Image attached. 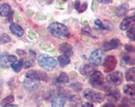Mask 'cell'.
<instances>
[{
    "instance_id": "5bb4252c",
    "label": "cell",
    "mask_w": 135,
    "mask_h": 107,
    "mask_svg": "<svg viewBox=\"0 0 135 107\" xmlns=\"http://www.w3.org/2000/svg\"><path fill=\"white\" fill-rule=\"evenodd\" d=\"M9 28H10V31L12 32V33L18 36V37H23L24 34V31L22 28V27H20L17 23H11Z\"/></svg>"
},
{
    "instance_id": "f1b7e54d",
    "label": "cell",
    "mask_w": 135,
    "mask_h": 107,
    "mask_svg": "<svg viewBox=\"0 0 135 107\" xmlns=\"http://www.w3.org/2000/svg\"><path fill=\"white\" fill-rule=\"evenodd\" d=\"M123 104H126L128 106H135V98H124Z\"/></svg>"
},
{
    "instance_id": "1f68e13d",
    "label": "cell",
    "mask_w": 135,
    "mask_h": 107,
    "mask_svg": "<svg viewBox=\"0 0 135 107\" xmlns=\"http://www.w3.org/2000/svg\"><path fill=\"white\" fill-rule=\"evenodd\" d=\"M125 49L127 50V52H135V48L133 46L130 44H126L125 45Z\"/></svg>"
},
{
    "instance_id": "277c9868",
    "label": "cell",
    "mask_w": 135,
    "mask_h": 107,
    "mask_svg": "<svg viewBox=\"0 0 135 107\" xmlns=\"http://www.w3.org/2000/svg\"><path fill=\"white\" fill-rule=\"evenodd\" d=\"M104 59V54L101 49H96L89 56V62L93 66H99L103 63Z\"/></svg>"
},
{
    "instance_id": "7a4b0ae2",
    "label": "cell",
    "mask_w": 135,
    "mask_h": 107,
    "mask_svg": "<svg viewBox=\"0 0 135 107\" xmlns=\"http://www.w3.org/2000/svg\"><path fill=\"white\" fill-rule=\"evenodd\" d=\"M38 62L41 67L47 71H51L56 67V60L47 54H40L38 57Z\"/></svg>"
},
{
    "instance_id": "836d02e7",
    "label": "cell",
    "mask_w": 135,
    "mask_h": 107,
    "mask_svg": "<svg viewBox=\"0 0 135 107\" xmlns=\"http://www.w3.org/2000/svg\"><path fill=\"white\" fill-rule=\"evenodd\" d=\"M23 65H24V67L26 68H28V67H33V61L27 60V61H25V62H23Z\"/></svg>"
},
{
    "instance_id": "8992f818",
    "label": "cell",
    "mask_w": 135,
    "mask_h": 107,
    "mask_svg": "<svg viewBox=\"0 0 135 107\" xmlns=\"http://www.w3.org/2000/svg\"><path fill=\"white\" fill-rule=\"evenodd\" d=\"M107 81L111 85H119L123 81V74L121 71H114V72L107 76Z\"/></svg>"
},
{
    "instance_id": "ba28073f",
    "label": "cell",
    "mask_w": 135,
    "mask_h": 107,
    "mask_svg": "<svg viewBox=\"0 0 135 107\" xmlns=\"http://www.w3.org/2000/svg\"><path fill=\"white\" fill-rule=\"evenodd\" d=\"M39 85V81L38 80H33L29 78H26L23 81V86L25 90L28 91H33L36 90Z\"/></svg>"
},
{
    "instance_id": "83f0119b",
    "label": "cell",
    "mask_w": 135,
    "mask_h": 107,
    "mask_svg": "<svg viewBox=\"0 0 135 107\" xmlns=\"http://www.w3.org/2000/svg\"><path fill=\"white\" fill-rule=\"evenodd\" d=\"M10 40H11V38L9 37V35H8L6 33H3L1 35V37H0V44L7 43L8 42H10Z\"/></svg>"
},
{
    "instance_id": "8fae6325",
    "label": "cell",
    "mask_w": 135,
    "mask_h": 107,
    "mask_svg": "<svg viewBox=\"0 0 135 107\" xmlns=\"http://www.w3.org/2000/svg\"><path fill=\"white\" fill-rule=\"evenodd\" d=\"M59 50L64 56H67V57H72L73 54H74V51H73L72 46L67 42L62 43L59 47Z\"/></svg>"
},
{
    "instance_id": "52a82bcc",
    "label": "cell",
    "mask_w": 135,
    "mask_h": 107,
    "mask_svg": "<svg viewBox=\"0 0 135 107\" xmlns=\"http://www.w3.org/2000/svg\"><path fill=\"white\" fill-rule=\"evenodd\" d=\"M117 59L113 56H108L103 62V69L105 72H111L117 66Z\"/></svg>"
},
{
    "instance_id": "d4e9b609",
    "label": "cell",
    "mask_w": 135,
    "mask_h": 107,
    "mask_svg": "<svg viewBox=\"0 0 135 107\" xmlns=\"http://www.w3.org/2000/svg\"><path fill=\"white\" fill-rule=\"evenodd\" d=\"M23 66V60H19V61H17L16 62H14L11 65L12 68L13 69L14 71H16V72H18V71H21L22 67Z\"/></svg>"
},
{
    "instance_id": "d6a6232c",
    "label": "cell",
    "mask_w": 135,
    "mask_h": 107,
    "mask_svg": "<svg viewBox=\"0 0 135 107\" xmlns=\"http://www.w3.org/2000/svg\"><path fill=\"white\" fill-rule=\"evenodd\" d=\"M87 7H88V3H84L82 5H80V7L79 8V9H78V11H79V13L84 12L85 10L87 9Z\"/></svg>"
},
{
    "instance_id": "7bdbcfd3",
    "label": "cell",
    "mask_w": 135,
    "mask_h": 107,
    "mask_svg": "<svg viewBox=\"0 0 135 107\" xmlns=\"http://www.w3.org/2000/svg\"><path fill=\"white\" fill-rule=\"evenodd\" d=\"M0 95H1V92H0Z\"/></svg>"
},
{
    "instance_id": "9a60e30c",
    "label": "cell",
    "mask_w": 135,
    "mask_h": 107,
    "mask_svg": "<svg viewBox=\"0 0 135 107\" xmlns=\"http://www.w3.org/2000/svg\"><path fill=\"white\" fill-rule=\"evenodd\" d=\"M128 10V3H123L120 6H118L115 9V14L118 17H122L125 15Z\"/></svg>"
},
{
    "instance_id": "7c38bea8",
    "label": "cell",
    "mask_w": 135,
    "mask_h": 107,
    "mask_svg": "<svg viewBox=\"0 0 135 107\" xmlns=\"http://www.w3.org/2000/svg\"><path fill=\"white\" fill-rule=\"evenodd\" d=\"M103 90H105L107 95L109 96V97L114 99L115 100H118L120 97V91L118 89L114 88V87H105Z\"/></svg>"
},
{
    "instance_id": "e0dca14e",
    "label": "cell",
    "mask_w": 135,
    "mask_h": 107,
    "mask_svg": "<svg viewBox=\"0 0 135 107\" xmlns=\"http://www.w3.org/2000/svg\"><path fill=\"white\" fill-rule=\"evenodd\" d=\"M94 72V67L92 65H84L80 68V73L83 76H89Z\"/></svg>"
},
{
    "instance_id": "603a6c76",
    "label": "cell",
    "mask_w": 135,
    "mask_h": 107,
    "mask_svg": "<svg viewBox=\"0 0 135 107\" xmlns=\"http://www.w3.org/2000/svg\"><path fill=\"white\" fill-rule=\"evenodd\" d=\"M57 82L59 83H68L69 81V76H68L67 73L65 72H62L57 78Z\"/></svg>"
},
{
    "instance_id": "3957f363",
    "label": "cell",
    "mask_w": 135,
    "mask_h": 107,
    "mask_svg": "<svg viewBox=\"0 0 135 107\" xmlns=\"http://www.w3.org/2000/svg\"><path fill=\"white\" fill-rule=\"evenodd\" d=\"M84 96L88 100L93 101V102H96V103H101L102 101H103V100H104V95L101 92H98V91H96L92 89L84 90Z\"/></svg>"
},
{
    "instance_id": "6da1fadb",
    "label": "cell",
    "mask_w": 135,
    "mask_h": 107,
    "mask_svg": "<svg viewBox=\"0 0 135 107\" xmlns=\"http://www.w3.org/2000/svg\"><path fill=\"white\" fill-rule=\"evenodd\" d=\"M49 31L54 37L59 38H69V29L64 24L60 23H53L49 26Z\"/></svg>"
},
{
    "instance_id": "cb8c5ba5",
    "label": "cell",
    "mask_w": 135,
    "mask_h": 107,
    "mask_svg": "<svg viewBox=\"0 0 135 107\" xmlns=\"http://www.w3.org/2000/svg\"><path fill=\"white\" fill-rule=\"evenodd\" d=\"M26 78H29V79H33V80H38V81H40V78H39V76H38V73L37 71H28L27 73H26Z\"/></svg>"
},
{
    "instance_id": "44dd1931",
    "label": "cell",
    "mask_w": 135,
    "mask_h": 107,
    "mask_svg": "<svg viewBox=\"0 0 135 107\" xmlns=\"http://www.w3.org/2000/svg\"><path fill=\"white\" fill-rule=\"evenodd\" d=\"M126 80L128 81L135 82V67H132L126 71Z\"/></svg>"
},
{
    "instance_id": "ee69618b",
    "label": "cell",
    "mask_w": 135,
    "mask_h": 107,
    "mask_svg": "<svg viewBox=\"0 0 135 107\" xmlns=\"http://www.w3.org/2000/svg\"><path fill=\"white\" fill-rule=\"evenodd\" d=\"M0 57H1V54H0Z\"/></svg>"
},
{
    "instance_id": "60d3db41",
    "label": "cell",
    "mask_w": 135,
    "mask_h": 107,
    "mask_svg": "<svg viewBox=\"0 0 135 107\" xmlns=\"http://www.w3.org/2000/svg\"><path fill=\"white\" fill-rule=\"evenodd\" d=\"M3 107H18L17 105H12V104H10V105H5Z\"/></svg>"
},
{
    "instance_id": "7402d4cb",
    "label": "cell",
    "mask_w": 135,
    "mask_h": 107,
    "mask_svg": "<svg viewBox=\"0 0 135 107\" xmlns=\"http://www.w3.org/2000/svg\"><path fill=\"white\" fill-rule=\"evenodd\" d=\"M58 62L61 67H65V66L69 65L70 63V58L64 55L59 56L58 57Z\"/></svg>"
},
{
    "instance_id": "4fadbf2b",
    "label": "cell",
    "mask_w": 135,
    "mask_h": 107,
    "mask_svg": "<svg viewBox=\"0 0 135 107\" xmlns=\"http://www.w3.org/2000/svg\"><path fill=\"white\" fill-rule=\"evenodd\" d=\"M66 99L63 95H59L56 96L54 99L52 100V107H64L65 105Z\"/></svg>"
},
{
    "instance_id": "f35d334b",
    "label": "cell",
    "mask_w": 135,
    "mask_h": 107,
    "mask_svg": "<svg viewBox=\"0 0 135 107\" xmlns=\"http://www.w3.org/2000/svg\"><path fill=\"white\" fill-rule=\"evenodd\" d=\"M80 7V1H75V8L78 10Z\"/></svg>"
},
{
    "instance_id": "5b68a950",
    "label": "cell",
    "mask_w": 135,
    "mask_h": 107,
    "mask_svg": "<svg viewBox=\"0 0 135 107\" xmlns=\"http://www.w3.org/2000/svg\"><path fill=\"white\" fill-rule=\"evenodd\" d=\"M103 81H104V78H103V75L101 71H95L90 76L89 83L95 87H100L103 85Z\"/></svg>"
},
{
    "instance_id": "ac0fdd59",
    "label": "cell",
    "mask_w": 135,
    "mask_h": 107,
    "mask_svg": "<svg viewBox=\"0 0 135 107\" xmlns=\"http://www.w3.org/2000/svg\"><path fill=\"white\" fill-rule=\"evenodd\" d=\"M123 92L128 95H135V84H127L123 86Z\"/></svg>"
},
{
    "instance_id": "30bf717a",
    "label": "cell",
    "mask_w": 135,
    "mask_h": 107,
    "mask_svg": "<svg viewBox=\"0 0 135 107\" xmlns=\"http://www.w3.org/2000/svg\"><path fill=\"white\" fill-rule=\"evenodd\" d=\"M134 25H135V15L131 17H128L125 19H123L120 24V29L123 30V31L128 30L129 28H133Z\"/></svg>"
},
{
    "instance_id": "d590c367",
    "label": "cell",
    "mask_w": 135,
    "mask_h": 107,
    "mask_svg": "<svg viewBox=\"0 0 135 107\" xmlns=\"http://www.w3.org/2000/svg\"><path fill=\"white\" fill-rule=\"evenodd\" d=\"M102 107H115V105H114L113 103H106V104H104L103 105Z\"/></svg>"
},
{
    "instance_id": "2e32d148",
    "label": "cell",
    "mask_w": 135,
    "mask_h": 107,
    "mask_svg": "<svg viewBox=\"0 0 135 107\" xmlns=\"http://www.w3.org/2000/svg\"><path fill=\"white\" fill-rule=\"evenodd\" d=\"M12 13L11 7L8 3H3L0 5V17H8Z\"/></svg>"
},
{
    "instance_id": "9c48e42d",
    "label": "cell",
    "mask_w": 135,
    "mask_h": 107,
    "mask_svg": "<svg viewBox=\"0 0 135 107\" xmlns=\"http://www.w3.org/2000/svg\"><path fill=\"white\" fill-rule=\"evenodd\" d=\"M120 46H121L120 41L117 38H113L103 43V49H104V51H110L113 49H118Z\"/></svg>"
},
{
    "instance_id": "8d00e7d4",
    "label": "cell",
    "mask_w": 135,
    "mask_h": 107,
    "mask_svg": "<svg viewBox=\"0 0 135 107\" xmlns=\"http://www.w3.org/2000/svg\"><path fill=\"white\" fill-rule=\"evenodd\" d=\"M98 2L101 3H110L113 1L112 0H101V1H98Z\"/></svg>"
},
{
    "instance_id": "ffe728a7",
    "label": "cell",
    "mask_w": 135,
    "mask_h": 107,
    "mask_svg": "<svg viewBox=\"0 0 135 107\" xmlns=\"http://www.w3.org/2000/svg\"><path fill=\"white\" fill-rule=\"evenodd\" d=\"M122 59H123V62L128 65H130V66L135 65V58L131 57L130 55H128L127 53L122 54Z\"/></svg>"
},
{
    "instance_id": "484cf974",
    "label": "cell",
    "mask_w": 135,
    "mask_h": 107,
    "mask_svg": "<svg viewBox=\"0 0 135 107\" xmlns=\"http://www.w3.org/2000/svg\"><path fill=\"white\" fill-rule=\"evenodd\" d=\"M14 100V96L13 95H9L7 97H5L1 102V105L3 106H5V105H10L13 101Z\"/></svg>"
},
{
    "instance_id": "4316f807",
    "label": "cell",
    "mask_w": 135,
    "mask_h": 107,
    "mask_svg": "<svg viewBox=\"0 0 135 107\" xmlns=\"http://www.w3.org/2000/svg\"><path fill=\"white\" fill-rule=\"evenodd\" d=\"M126 35L130 40L135 41V28L133 27V28H129L126 33Z\"/></svg>"
},
{
    "instance_id": "b9f144b4",
    "label": "cell",
    "mask_w": 135,
    "mask_h": 107,
    "mask_svg": "<svg viewBox=\"0 0 135 107\" xmlns=\"http://www.w3.org/2000/svg\"><path fill=\"white\" fill-rule=\"evenodd\" d=\"M118 107H130V106H128V105H126V104H121V105H119Z\"/></svg>"
},
{
    "instance_id": "74e56055",
    "label": "cell",
    "mask_w": 135,
    "mask_h": 107,
    "mask_svg": "<svg viewBox=\"0 0 135 107\" xmlns=\"http://www.w3.org/2000/svg\"><path fill=\"white\" fill-rule=\"evenodd\" d=\"M82 107H93V104H91V103H89V102H87V103H85L84 105H83Z\"/></svg>"
},
{
    "instance_id": "d6986e66",
    "label": "cell",
    "mask_w": 135,
    "mask_h": 107,
    "mask_svg": "<svg viewBox=\"0 0 135 107\" xmlns=\"http://www.w3.org/2000/svg\"><path fill=\"white\" fill-rule=\"evenodd\" d=\"M8 54L6 52L2 54L1 57H0V66H1L3 68H8L10 66H11L8 62Z\"/></svg>"
},
{
    "instance_id": "ab89813d",
    "label": "cell",
    "mask_w": 135,
    "mask_h": 107,
    "mask_svg": "<svg viewBox=\"0 0 135 107\" xmlns=\"http://www.w3.org/2000/svg\"><path fill=\"white\" fill-rule=\"evenodd\" d=\"M28 34H29V38H33H33H35V37H34V36H33L34 34H33V33L32 32H31V31H30V32L28 33Z\"/></svg>"
},
{
    "instance_id": "4dcf8cb0",
    "label": "cell",
    "mask_w": 135,
    "mask_h": 107,
    "mask_svg": "<svg viewBox=\"0 0 135 107\" xmlns=\"http://www.w3.org/2000/svg\"><path fill=\"white\" fill-rule=\"evenodd\" d=\"M8 62L10 65H12L13 63L14 62H17V57H15V56L13 55H8Z\"/></svg>"
},
{
    "instance_id": "f546056e",
    "label": "cell",
    "mask_w": 135,
    "mask_h": 107,
    "mask_svg": "<svg viewBox=\"0 0 135 107\" xmlns=\"http://www.w3.org/2000/svg\"><path fill=\"white\" fill-rule=\"evenodd\" d=\"M94 24L96 25L98 28H99L101 29H107L106 27L104 26V24H103V23L101 21L100 19H96L95 21H94Z\"/></svg>"
},
{
    "instance_id": "e575fe53",
    "label": "cell",
    "mask_w": 135,
    "mask_h": 107,
    "mask_svg": "<svg viewBox=\"0 0 135 107\" xmlns=\"http://www.w3.org/2000/svg\"><path fill=\"white\" fill-rule=\"evenodd\" d=\"M12 20H13V13H10L8 16L7 17V22L8 23H11L12 22Z\"/></svg>"
}]
</instances>
